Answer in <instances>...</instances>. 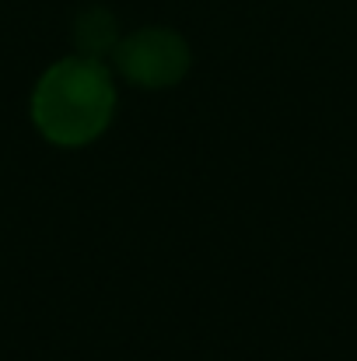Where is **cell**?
<instances>
[{
    "label": "cell",
    "mask_w": 357,
    "mask_h": 361,
    "mask_svg": "<svg viewBox=\"0 0 357 361\" xmlns=\"http://www.w3.org/2000/svg\"><path fill=\"white\" fill-rule=\"evenodd\" d=\"M116 116V85L99 56H63L42 71L32 92V123L56 147L99 140Z\"/></svg>",
    "instance_id": "cell-1"
},
{
    "label": "cell",
    "mask_w": 357,
    "mask_h": 361,
    "mask_svg": "<svg viewBox=\"0 0 357 361\" xmlns=\"http://www.w3.org/2000/svg\"><path fill=\"white\" fill-rule=\"evenodd\" d=\"M116 63L123 78L140 88H172L189 71V46L172 28H140L116 46Z\"/></svg>",
    "instance_id": "cell-2"
}]
</instances>
